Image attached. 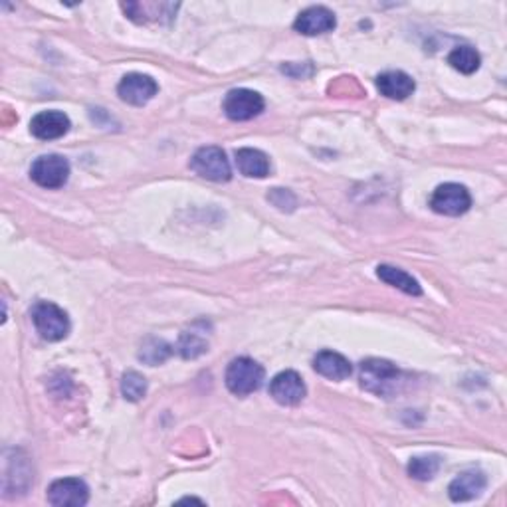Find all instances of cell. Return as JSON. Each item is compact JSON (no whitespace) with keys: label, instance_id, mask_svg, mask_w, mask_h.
Wrapping results in <instances>:
<instances>
[{"label":"cell","instance_id":"obj_1","mask_svg":"<svg viewBox=\"0 0 507 507\" xmlns=\"http://www.w3.org/2000/svg\"><path fill=\"white\" fill-rule=\"evenodd\" d=\"M361 387L377 397H397L406 382L403 371L385 359H367L359 367Z\"/></svg>","mask_w":507,"mask_h":507},{"label":"cell","instance_id":"obj_2","mask_svg":"<svg viewBox=\"0 0 507 507\" xmlns=\"http://www.w3.org/2000/svg\"><path fill=\"white\" fill-rule=\"evenodd\" d=\"M264 367L250 357H238L226 369V387L236 397L256 393L264 382Z\"/></svg>","mask_w":507,"mask_h":507},{"label":"cell","instance_id":"obj_3","mask_svg":"<svg viewBox=\"0 0 507 507\" xmlns=\"http://www.w3.org/2000/svg\"><path fill=\"white\" fill-rule=\"evenodd\" d=\"M32 322L42 339L46 341H61L70 333V319L68 314L61 307H58L52 301H38L34 304Z\"/></svg>","mask_w":507,"mask_h":507},{"label":"cell","instance_id":"obj_4","mask_svg":"<svg viewBox=\"0 0 507 507\" xmlns=\"http://www.w3.org/2000/svg\"><path fill=\"white\" fill-rule=\"evenodd\" d=\"M191 168L199 176L212 183H228L233 179V168L226 159V153L220 147H200L191 159Z\"/></svg>","mask_w":507,"mask_h":507},{"label":"cell","instance_id":"obj_5","mask_svg":"<svg viewBox=\"0 0 507 507\" xmlns=\"http://www.w3.org/2000/svg\"><path fill=\"white\" fill-rule=\"evenodd\" d=\"M471 207V194L464 184L446 183L432 192L430 209L444 217H462Z\"/></svg>","mask_w":507,"mask_h":507},{"label":"cell","instance_id":"obj_6","mask_svg":"<svg viewBox=\"0 0 507 507\" xmlns=\"http://www.w3.org/2000/svg\"><path fill=\"white\" fill-rule=\"evenodd\" d=\"M30 179L42 189H61L70 179V163L61 155H42L30 167Z\"/></svg>","mask_w":507,"mask_h":507},{"label":"cell","instance_id":"obj_7","mask_svg":"<svg viewBox=\"0 0 507 507\" xmlns=\"http://www.w3.org/2000/svg\"><path fill=\"white\" fill-rule=\"evenodd\" d=\"M264 97L258 92L246 90V87H238V90L228 92L225 103H222V110H225L226 118L233 121H250L258 118V115L264 111Z\"/></svg>","mask_w":507,"mask_h":507},{"label":"cell","instance_id":"obj_8","mask_svg":"<svg viewBox=\"0 0 507 507\" xmlns=\"http://www.w3.org/2000/svg\"><path fill=\"white\" fill-rule=\"evenodd\" d=\"M48 502L56 507H82L90 502V487L79 478L56 479L48 487Z\"/></svg>","mask_w":507,"mask_h":507},{"label":"cell","instance_id":"obj_9","mask_svg":"<svg viewBox=\"0 0 507 507\" xmlns=\"http://www.w3.org/2000/svg\"><path fill=\"white\" fill-rule=\"evenodd\" d=\"M306 382L296 371H283L270 382V395L283 406H298L306 398Z\"/></svg>","mask_w":507,"mask_h":507},{"label":"cell","instance_id":"obj_10","mask_svg":"<svg viewBox=\"0 0 507 507\" xmlns=\"http://www.w3.org/2000/svg\"><path fill=\"white\" fill-rule=\"evenodd\" d=\"M157 92H159L157 82L145 74H127L118 86V94L121 97V102H126L129 105H137V108L153 100Z\"/></svg>","mask_w":507,"mask_h":507},{"label":"cell","instance_id":"obj_11","mask_svg":"<svg viewBox=\"0 0 507 507\" xmlns=\"http://www.w3.org/2000/svg\"><path fill=\"white\" fill-rule=\"evenodd\" d=\"M70 127H72V123H70L68 115L56 110L40 111L30 121V133L40 141H54L64 137Z\"/></svg>","mask_w":507,"mask_h":507},{"label":"cell","instance_id":"obj_12","mask_svg":"<svg viewBox=\"0 0 507 507\" xmlns=\"http://www.w3.org/2000/svg\"><path fill=\"white\" fill-rule=\"evenodd\" d=\"M337 26L335 14L325 6H309L293 22V29L304 37H319V34L331 32Z\"/></svg>","mask_w":507,"mask_h":507},{"label":"cell","instance_id":"obj_13","mask_svg":"<svg viewBox=\"0 0 507 507\" xmlns=\"http://www.w3.org/2000/svg\"><path fill=\"white\" fill-rule=\"evenodd\" d=\"M123 11L133 22L149 24V22H171L179 4L173 3H123Z\"/></svg>","mask_w":507,"mask_h":507},{"label":"cell","instance_id":"obj_14","mask_svg":"<svg viewBox=\"0 0 507 507\" xmlns=\"http://www.w3.org/2000/svg\"><path fill=\"white\" fill-rule=\"evenodd\" d=\"M487 478L482 470H466L452 479L448 486V495L452 502H470L484 494Z\"/></svg>","mask_w":507,"mask_h":507},{"label":"cell","instance_id":"obj_15","mask_svg":"<svg viewBox=\"0 0 507 507\" xmlns=\"http://www.w3.org/2000/svg\"><path fill=\"white\" fill-rule=\"evenodd\" d=\"M377 90L380 95L388 97V100L403 102L414 94L416 84L411 76L400 72V70H390V72H385L377 78Z\"/></svg>","mask_w":507,"mask_h":507},{"label":"cell","instance_id":"obj_16","mask_svg":"<svg viewBox=\"0 0 507 507\" xmlns=\"http://www.w3.org/2000/svg\"><path fill=\"white\" fill-rule=\"evenodd\" d=\"M314 369L319 375L331 380H345L351 377L353 367L347 357L335 351H319L314 359Z\"/></svg>","mask_w":507,"mask_h":507},{"label":"cell","instance_id":"obj_17","mask_svg":"<svg viewBox=\"0 0 507 507\" xmlns=\"http://www.w3.org/2000/svg\"><path fill=\"white\" fill-rule=\"evenodd\" d=\"M236 167L248 179H264L270 175V159L260 149H238L236 151Z\"/></svg>","mask_w":507,"mask_h":507},{"label":"cell","instance_id":"obj_18","mask_svg":"<svg viewBox=\"0 0 507 507\" xmlns=\"http://www.w3.org/2000/svg\"><path fill=\"white\" fill-rule=\"evenodd\" d=\"M377 275H379V280H382L385 283H388V286H393L400 291L408 293V296H421L422 293V288H421V283H418V280H414L413 275L406 274L405 270L395 268V266H387V264L379 266Z\"/></svg>","mask_w":507,"mask_h":507},{"label":"cell","instance_id":"obj_19","mask_svg":"<svg viewBox=\"0 0 507 507\" xmlns=\"http://www.w3.org/2000/svg\"><path fill=\"white\" fill-rule=\"evenodd\" d=\"M448 64H450L454 70H458L460 74L470 76V74L478 72L479 64H482V58H479L476 48H471V46H458V48H454V50L450 52Z\"/></svg>","mask_w":507,"mask_h":507},{"label":"cell","instance_id":"obj_20","mask_svg":"<svg viewBox=\"0 0 507 507\" xmlns=\"http://www.w3.org/2000/svg\"><path fill=\"white\" fill-rule=\"evenodd\" d=\"M171 353H173V347L167 341L157 339V337H149V339H145L143 345H141L139 359L151 364V367H155V364H161L171 357Z\"/></svg>","mask_w":507,"mask_h":507},{"label":"cell","instance_id":"obj_21","mask_svg":"<svg viewBox=\"0 0 507 507\" xmlns=\"http://www.w3.org/2000/svg\"><path fill=\"white\" fill-rule=\"evenodd\" d=\"M440 466L442 460L440 456H436V454H430V456H416L408 462V474L418 479V482H429V479L438 474Z\"/></svg>","mask_w":507,"mask_h":507},{"label":"cell","instance_id":"obj_22","mask_svg":"<svg viewBox=\"0 0 507 507\" xmlns=\"http://www.w3.org/2000/svg\"><path fill=\"white\" fill-rule=\"evenodd\" d=\"M121 393L131 403H139L147 395V379L137 371H127L121 377Z\"/></svg>","mask_w":507,"mask_h":507},{"label":"cell","instance_id":"obj_23","mask_svg":"<svg viewBox=\"0 0 507 507\" xmlns=\"http://www.w3.org/2000/svg\"><path fill=\"white\" fill-rule=\"evenodd\" d=\"M176 351L181 353L183 359H197L209 351V343L199 333H183Z\"/></svg>","mask_w":507,"mask_h":507}]
</instances>
